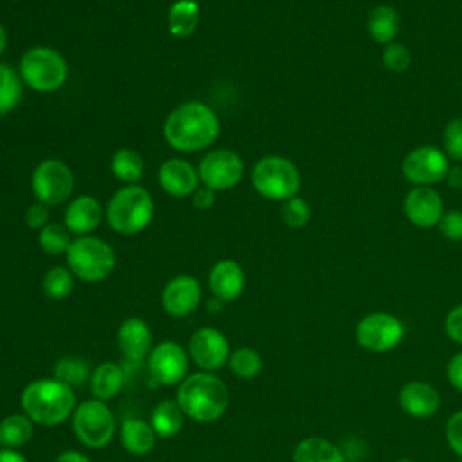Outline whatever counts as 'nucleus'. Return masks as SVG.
<instances>
[{"label": "nucleus", "instance_id": "obj_26", "mask_svg": "<svg viewBox=\"0 0 462 462\" xmlns=\"http://www.w3.org/2000/svg\"><path fill=\"white\" fill-rule=\"evenodd\" d=\"M199 4L195 0H177L168 11V31L175 38H188L199 25Z\"/></svg>", "mask_w": 462, "mask_h": 462}, {"label": "nucleus", "instance_id": "obj_6", "mask_svg": "<svg viewBox=\"0 0 462 462\" xmlns=\"http://www.w3.org/2000/svg\"><path fill=\"white\" fill-rule=\"evenodd\" d=\"M67 267L72 274L83 282H101L116 267V253L103 238L85 235L76 236L67 253Z\"/></svg>", "mask_w": 462, "mask_h": 462}, {"label": "nucleus", "instance_id": "obj_19", "mask_svg": "<svg viewBox=\"0 0 462 462\" xmlns=\"http://www.w3.org/2000/svg\"><path fill=\"white\" fill-rule=\"evenodd\" d=\"M152 330L141 318H128L117 328V346L130 363H143L152 352Z\"/></svg>", "mask_w": 462, "mask_h": 462}, {"label": "nucleus", "instance_id": "obj_36", "mask_svg": "<svg viewBox=\"0 0 462 462\" xmlns=\"http://www.w3.org/2000/svg\"><path fill=\"white\" fill-rule=\"evenodd\" d=\"M444 153L453 161H462V117L451 119L442 134Z\"/></svg>", "mask_w": 462, "mask_h": 462}, {"label": "nucleus", "instance_id": "obj_44", "mask_svg": "<svg viewBox=\"0 0 462 462\" xmlns=\"http://www.w3.org/2000/svg\"><path fill=\"white\" fill-rule=\"evenodd\" d=\"M446 180L453 189H462V166H451L448 170Z\"/></svg>", "mask_w": 462, "mask_h": 462}, {"label": "nucleus", "instance_id": "obj_40", "mask_svg": "<svg viewBox=\"0 0 462 462\" xmlns=\"http://www.w3.org/2000/svg\"><path fill=\"white\" fill-rule=\"evenodd\" d=\"M49 218H51V213H49V206L42 204V202H32L27 209H25V215H23V220L27 224V227L31 229H43L47 224H49Z\"/></svg>", "mask_w": 462, "mask_h": 462}, {"label": "nucleus", "instance_id": "obj_29", "mask_svg": "<svg viewBox=\"0 0 462 462\" xmlns=\"http://www.w3.org/2000/svg\"><path fill=\"white\" fill-rule=\"evenodd\" d=\"M114 177L125 184H137L144 173V161L139 152L132 148H119L110 159Z\"/></svg>", "mask_w": 462, "mask_h": 462}, {"label": "nucleus", "instance_id": "obj_37", "mask_svg": "<svg viewBox=\"0 0 462 462\" xmlns=\"http://www.w3.org/2000/svg\"><path fill=\"white\" fill-rule=\"evenodd\" d=\"M411 63L410 51L402 43H388L383 51V65L392 72H404Z\"/></svg>", "mask_w": 462, "mask_h": 462}, {"label": "nucleus", "instance_id": "obj_33", "mask_svg": "<svg viewBox=\"0 0 462 462\" xmlns=\"http://www.w3.org/2000/svg\"><path fill=\"white\" fill-rule=\"evenodd\" d=\"M229 368L240 379H254L262 372V357L249 346L236 348L229 354Z\"/></svg>", "mask_w": 462, "mask_h": 462}, {"label": "nucleus", "instance_id": "obj_45", "mask_svg": "<svg viewBox=\"0 0 462 462\" xmlns=\"http://www.w3.org/2000/svg\"><path fill=\"white\" fill-rule=\"evenodd\" d=\"M54 462H90L88 457H85L83 453L79 451H74V449H69V451H63L60 453Z\"/></svg>", "mask_w": 462, "mask_h": 462}, {"label": "nucleus", "instance_id": "obj_17", "mask_svg": "<svg viewBox=\"0 0 462 462\" xmlns=\"http://www.w3.org/2000/svg\"><path fill=\"white\" fill-rule=\"evenodd\" d=\"M157 180L162 191L171 197H189L199 188V171L197 168L180 157H171L164 161L157 171Z\"/></svg>", "mask_w": 462, "mask_h": 462}, {"label": "nucleus", "instance_id": "obj_39", "mask_svg": "<svg viewBox=\"0 0 462 462\" xmlns=\"http://www.w3.org/2000/svg\"><path fill=\"white\" fill-rule=\"evenodd\" d=\"M444 435H446V442L451 448V451L462 458V410L455 411L448 419Z\"/></svg>", "mask_w": 462, "mask_h": 462}, {"label": "nucleus", "instance_id": "obj_24", "mask_svg": "<svg viewBox=\"0 0 462 462\" xmlns=\"http://www.w3.org/2000/svg\"><path fill=\"white\" fill-rule=\"evenodd\" d=\"M292 462H346L345 453L323 437H307L292 451Z\"/></svg>", "mask_w": 462, "mask_h": 462}, {"label": "nucleus", "instance_id": "obj_4", "mask_svg": "<svg viewBox=\"0 0 462 462\" xmlns=\"http://www.w3.org/2000/svg\"><path fill=\"white\" fill-rule=\"evenodd\" d=\"M108 226L119 235H137L153 218V199L139 184H125L108 200L105 211Z\"/></svg>", "mask_w": 462, "mask_h": 462}, {"label": "nucleus", "instance_id": "obj_47", "mask_svg": "<svg viewBox=\"0 0 462 462\" xmlns=\"http://www.w3.org/2000/svg\"><path fill=\"white\" fill-rule=\"evenodd\" d=\"M222 305H224V301H220L218 298H215V296H213V300H209V301H208L206 309H208L209 312H218V310L222 309Z\"/></svg>", "mask_w": 462, "mask_h": 462}, {"label": "nucleus", "instance_id": "obj_5", "mask_svg": "<svg viewBox=\"0 0 462 462\" xmlns=\"http://www.w3.org/2000/svg\"><path fill=\"white\" fill-rule=\"evenodd\" d=\"M18 72L22 81L36 92H54L61 88L69 78L65 56L54 47H31L20 58Z\"/></svg>", "mask_w": 462, "mask_h": 462}, {"label": "nucleus", "instance_id": "obj_11", "mask_svg": "<svg viewBox=\"0 0 462 462\" xmlns=\"http://www.w3.org/2000/svg\"><path fill=\"white\" fill-rule=\"evenodd\" d=\"M200 182L213 189H231L235 188L244 175V161L242 157L227 148L213 150L202 157V161L197 166Z\"/></svg>", "mask_w": 462, "mask_h": 462}, {"label": "nucleus", "instance_id": "obj_7", "mask_svg": "<svg viewBox=\"0 0 462 462\" xmlns=\"http://www.w3.org/2000/svg\"><path fill=\"white\" fill-rule=\"evenodd\" d=\"M251 184L263 199L283 202L298 195L301 179L296 164L287 157L265 155L253 166Z\"/></svg>", "mask_w": 462, "mask_h": 462}, {"label": "nucleus", "instance_id": "obj_49", "mask_svg": "<svg viewBox=\"0 0 462 462\" xmlns=\"http://www.w3.org/2000/svg\"><path fill=\"white\" fill-rule=\"evenodd\" d=\"M395 462H415V460H411V458H397Z\"/></svg>", "mask_w": 462, "mask_h": 462}, {"label": "nucleus", "instance_id": "obj_41", "mask_svg": "<svg viewBox=\"0 0 462 462\" xmlns=\"http://www.w3.org/2000/svg\"><path fill=\"white\" fill-rule=\"evenodd\" d=\"M444 330L451 341L462 345V303L455 305L448 312V316L444 319Z\"/></svg>", "mask_w": 462, "mask_h": 462}, {"label": "nucleus", "instance_id": "obj_43", "mask_svg": "<svg viewBox=\"0 0 462 462\" xmlns=\"http://www.w3.org/2000/svg\"><path fill=\"white\" fill-rule=\"evenodd\" d=\"M191 197H193V206L197 209H200V211H206V209H209L215 204V191L206 188V186L204 188H197Z\"/></svg>", "mask_w": 462, "mask_h": 462}, {"label": "nucleus", "instance_id": "obj_31", "mask_svg": "<svg viewBox=\"0 0 462 462\" xmlns=\"http://www.w3.org/2000/svg\"><path fill=\"white\" fill-rule=\"evenodd\" d=\"M42 287H43V294L49 300H54V301L65 300L74 289V274L69 267H61V265L51 267L43 274Z\"/></svg>", "mask_w": 462, "mask_h": 462}, {"label": "nucleus", "instance_id": "obj_48", "mask_svg": "<svg viewBox=\"0 0 462 462\" xmlns=\"http://www.w3.org/2000/svg\"><path fill=\"white\" fill-rule=\"evenodd\" d=\"M5 47H7V32H5V27L0 22V56L5 51Z\"/></svg>", "mask_w": 462, "mask_h": 462}, {"label": "nucleus", "instance_id": "obj_42", "mask_svg": "<svg viewBox=\"0 0 462 462\" xmlns=\"http://www.w3.org/2000/svg\"><path fill=\"white\" fill-rule=\"evenodd\" d=\"M446 374H448V381L451 383V386L458 392H462V350H458L455 356H451V359L448 361L446 366Z\"/></svg>", "mask_w": 462, "mask_h": 462}, {"label": "nucleus", "instance_id": "obj_9", "mask_svg": "<svg viewBox=\"0 0 462 462\" xmlns=\"http://www.w3.org/2000/svg\"><path fill=\"white\" fill-rule=\"evenodd\" d=\"M31 189L38 202L49 208L60 206L74 191V173L63 161L45 159L32 170Z\"/></svg>", "mask_w": 462, "mask_h": 462}, {"label": "nucleus", "instance_id": "obj_27", "mask_svg": "<svg viewBox=\"0 0 462 462\" xmlns=\"http://www.w3.org/2000/svg\"><path fill=\"white\" fill-rule=\"evenodd\" d=\"M34 422L25 413H11L0 420V448L16 449L32 437Z\"/></svg>", "mask_w": 462, "mask_h": 462}, {"label": "nucleus", "instance_id": "obj_22", "mask_svg": "<svg viewBox=\"0 0 462 462\" xmlns=\"http://www.w3.org/2000/svg\"><path fill=\"white\" fill-rule=\"evenodd\" d=\"M119 439L123 448L132 455H146L155 446V431L150 422L128 417L119 426Z\"/></svg>", "mask_w": 462, "mask_h": 462}, {"label": "nucleus", "instance_id": "obj_10", "mask_svg": "<svg viewBox=\"0 0 462 462\" xmlns=\"http://www.w3.org/2000/svg\"><path fill=\"white\" fill-rule=\"evenodd\" d=\"M404 337L402 321L390 312H370L356 325L357 345L372 354L393 350Z\"/></svg>", "mask_w": 462, "mask_h": 462}, {"label": "nucleus", "instance_id": "obj_2", "mask_svg": "<svg viewBox=\"0 0 462 462\" xmlns=\"http://www.w3.org/2000/svg\"><path fill=\"white\" fill-rule=\"evenodd\" d=\"M175 401L186 417L197 422H215L229 406V390L211 372H197L179 384Z\"/></svg>", "mask_w": 462, "mask_h": 462}, {"label": "nucleus", "instance_id": "obj_3", "mask_svg": "<svg viewBox=\"0 0 462 462\" xmlns=\"http://www.w3.org/2000/svg\"><path fill=\"white\" fill-rule=\"evenodd\" d=\"M23 413L40 426H58L76 410L74 390L58 379L31 381L22 392Z\"/></svg>", "mask_w": 462, "mask_h": 462}, {"label": "nucleus", "instance_id": "obj_14", "mask_svg": "<svg viewBox=\"0 0 462 462\" xmlns=\"http://www.w3.org/2000/svg\"><path fill=\"white\" fill-rule=\"evenodd\" d=\"M189 357L204 372H213L222 368L229 359L227 337L213 327H202L195 330L188 343Z\"/></svg>", "mask_w": 462, "mask_h": 462}, {"label": "nucleus", "instance_id": "obj_32", "mask_svg": "<svg viewBox=\"0 0 462 462\" xmlns=\"http://www.w3.org/2000/svg\"><path fill=\"white\" fill-rule=\"evenodd\" d=\"M90 365L81 357H61L54 365V379L69 384L70 388L90 381Z\"/></svg>", "mask_w": 462, "mask_h": 462}, {"label": "nucleus", "instance_id": "obj_35", "mask_svg": "<svg viewBox=\"0 0 462 462\" xmlns=\"http://www.w3.org/2000/svg\"><path fill=\"white\" fill-rule=\"evenodd\" d=\"M282 218L292 229H300V227L307 226V222L310 220V206H309V202L305 199L298 197V195L283 200Z\"/></svg>", "mask_w": 462, "mask_h": 462}, {"label": "nucleus", "instance_id": "obj_1", "mask_svg": "<svg viewBox=\"0 0 462 462\" xmlns=\"http://www.w3.org/2000/svg\"><path fill=\"white\" fill-rule=\"evenodd\" d=\"M220 134L217 112L202 101H186L175 106L164 125V141L177 152H199L211 146Z\"/></svg>", "mask_w": 462, "mask_h": 462}, {"label": "nucleus", "instance_id": "obj_12", "mask_svg": "<svg viewBox=\"0 0 462 462\" xmlns=\"http://www.w3.org/2000/svg\"><path fill=\"white\" fill-rule=\"evenodd\" d=\"M188 354L175 341H161L148 356V370L155 384L173 386L188 377Z\"/></svg>", "mask_w": 462, "mask_h": 462}, {"label": "nucleus", "instance_id": "obj_30", "mask_svg": "<svg viewBox=\"0 0 462 462\" xmlns=\"http://www.w3.org/2000/svg\"><path fill=\"white\" fill-rule=\"evenodd\" d=\"M23 96V81L20 72L0 61V117L13 112Z\"/></svg>", "mask_w": 462, "mask_h": 462}, {"label": "nucleus", "instance_id": "obj_18", "mask_svg": "<svg viewBox=\"0 0 462 462\" xmlns=\"http://www.w3.org/2000/svg\"><path fill=\"white\" fill-rule=\"evenodd\" d=\"M401 410L413 419H428L440 408V393L426 381H410L397 393Z\"/></svg>", "mask_w": 462, "mask_h": 462}, {"label": "nucleus", "instance_id": "obj_15", "mask_svg": "<svg viewBox=\"0 0 462 462\" xmlns=\"http://www.w3.org/2000/svg\"><path fill=\"white\" fill-rule=\"evenodd\" d=\"M202 300V289L195 276L179 274L171 278L161 294V303L166 314L171 318L189 316Z\"/></svg>", "mask_w": 462, "mask_h": 462}, {"label": "nucleus", "instance_id": "obj_25", "mask_svg": "<svg viewBox=\"0 0 462 462\" xmlns=\"http://www.w3.org/2000/svg\"><path fill=\"white\" fill-rule=\"evenodd\" d=\"M368 34L374 42L388 45L399 32V14L392 5L381 4L374 7L366 20Z\"/></svg>", "mask_w": 462, "mask_h": 462}, {"label": "nucleus", "instance_id": "obj_13", "mask_svg": "<svg viewBox=\"0 0 462 462\" xmlns=\"http://www.w3.org/2000/svg\"><path fill=\"white\" fill-rule=\"evenodd\" d=\"M448 155L435 146H419L402 161L404 177L415 186H431L446 179Z\"/></svg>", "mask_w": 462, "mask_h": 462}, {"label": "nucleus", "instance_id": "obj_16", "mask_svg": "<svg viewBox=\"0 0 462 462\" xmlns=\"http://www.w3.org/2000/svg\"><path fill=\"white\" fill-rule=\"evenodd\" d=\"M404 215L406 218L417 226L430 229L439 226L440 217L444 215V204L440 195L430 186H415L404 197Z\"/></svg>", "mask_w": 462, "mask_h": 462}, {"label": "nucleus", "instance_id": "obj_28", "mask_svg": "<svg viewBox=\"0 0 462 462\" xmlns=\"http://www.w3.org/2000/svg\"><path fill=\"white\" fill-rule=\"evenodd\" d=\"M184 411L177 404V401H162L152 411V428L157 437L170 439L175 437L184 426Z\"/></svg>", "mask_w": 462, "mask_h": 462}, {"label": "nucleus", "instance_id": "obj_23", "mask_svg": "<svg viewBox=\"0 0 462 462\" xmlns=\"http://www.w3.org/2000/svg\"><path fill=\"white\" fill-rule=\"evenodd\" d=\"M126 374L125 368L117 363H101L99 366L94 368L92 375H90V392L94 395V399L99 401H110L114 399L123 384H125Z\"/></svg>", "mask_w": 462, "mask_h": 462}, {"label": "nucleus", "instance_id": "obj_8", "mask_svg": "<svg viewBox=\"0 0 462 462\" xmlns=\"http://www.w3.org/2000/svg\"><path fill=\"white\" fill-rule=\"evenodd\" d=\"M72 430L76 439L87 448H105L116 433L112 410L99 399H88L76 406L72 413Z\"/></svg>", "mask_w": 462, "mask_h": 462}, {"label": "nucleus", "instance_id": "obj_21", "mask_svg": "<svg viewBox=\"0 0 462 462\" xmlns=\"http://www.w3.org/2000/svg\"><path fill=\"white\" fill-rule=\"evenodd\" d=\"M245 287V274L238 262L220 260L209 271V289L215 298L227 303L236 300Z\"/></svg>", "mask_w": 462, "mask_h": 462}, {"label": "nucleus", "instance_id": "obj_20", "mask_svg": "<svg viewBox=\"0 0 462 462\" xmlns=\"http://www.w3.org/2000/svg\"><path fill=\"white\" fill-rule=\"evenodd\" d=\"M101 220L103 208L90 195H78L76 199H72L63 215L65 227L76 236L90 235L94 229L99 227Z\"/></svg>", "mask_w": 462, "mask_h": 462}, {"label": "nucleus", "instance_id": "obj_38", "mask_svg": "<svg viewBox=\"0 0 462 462\" xmlns=\"http://www.w3.org/2000/svg\"><path fill=\"white\" fill-rule=\"evenodd\" d=\"M439 229L444 238L451 242H460L462 240V211L451 209L444 213L439 220Z\"/></svg>", "mask_w": 462, "mask_h": 462}, {"label": "nucleus", "instance_id": "obj_46", "mask_svg": "<svg viewBox=\"0 0 462 462\" xmlns=\"http://www.w3.org/2000/svg\"><path fill=\"white\" fill-rule=\"evenodd\" d=\"M0 462H27V458L16 449L0 448Z\"/></svg>", "mask_w": 462, "mask_h": 462}, {"label": "nucleus", "instance_id": "obj_34", "mask_svg": "<svg viewBox=\"0 0 462 462\" xmlns=\"http://www.w3.org/2000/svg\"><path fill=\"white\" fill-rule=\"evenodd\" d=\"M70 242H72L70 231L65 226L56 224V222H49L43 229H40V235H38L40 247L47 254H52V256L67 253Z\"/></svg>", "mask_w": 462, "mask_h": 462}]
</instances>
